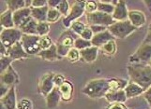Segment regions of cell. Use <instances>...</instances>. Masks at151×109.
<instances>
[{
  "label": "cell",
  "mask_w": 151,
  "mask_h": 109,
  "mask_svg": "<svg viewBox=\"0 0 151 109\" xmlns=\"http://www.w3.org/2000/svg\"><path fill=\"white\" fill-rule=\"evenodd\" d=\"M60 2L61 0H48V7L52 8H56Z\"/></svg>",
  "instance_id": "47"
},
{
  "label": "cell",
  "mask_w": 151,
  "mask_h": 109,
  "mask_svg": "<svg viewBox=\"0 0 151 109\" xmlns=\"http://www.w3.org/2000/svg\"><path fill=\"white\" fill-rule=\"evenodd\" d=\"M61 99V93L58 87H55L49 94L45 97L46 105L49 109H55L60 102Z\"/></svg>",
  "instance_id": "17"
},
{
  "label": "cell",
  "mask_w": 151,
  "mask_h": 109,
  "mask_svg": "<svg viewBox=\"0 0 151 109\" xmlns=\"http://www.w3.org/2000/svg\"><path fill=\"white\" fill-rule=\"evenodd\" d=\"M17 109H33V103L28 99H22L17 103Z\"/></svg>",
  "instance_id": "40"
},
{
  "label": "cell",
  "mask_w": 151,
  "mask_h": 109,
  "mask_svg": "<svg viewBox=\"0 0 151 109\" xmlns=\"http://www.w3.org/2000/svg\"><path fill=\"white\" fill-rule=\"evenodd\" d=\"M92 46L91 41H88V40H85L83 39L82 38H78L77 39H75L74 41V48L78 50H85L89 48V47Z\"/></svg>",
  "instance_id": "32"
},
{
  "label": "cell",
  "mask_w": 151,
  "mask_h": 109,
  "mask_svg": "<svg viewBox=\"0 0 151 109\" xmlns=\"http://www.w3.org/2000/svg\"><path fill=\"white\" fill-rule=\"evenodd\" d=\"M49 7L45 6L42 8H31V17L38 23H42L47 21V13Z\"/></svg>",
  "instance_id": "24"
},
{
  "label": "cell",
  "mask_w": 151,
  "mask_h": 109,
  "mask_svg": "<svg viewBox=\"0 0 151 109\" xmlns=\"http://www.w3.org/2000/svg\"><path fill=\"white\" fill-rule=\"evenodd\" d=\"M48 6V1L46 0H33L31 4V8H42Z\"/></svg>",
  "instance_id": "42"
},
{
  "label": "cell",
  "mask_w": 151,
  "mask_h": 109,
  "mask_svg": "<svg viewBox=\"0 0 151 109\" xmlns=\"http://www.w3.org/2000/svg\"><path fill=\"white\" fill-rule=\"evenodd\" d=\"M124 91L126 93V96L128 99H131V98L136 97L143 94L145 92V90L143 89L142 87H140L139 85H137L136 83H133L129 81L128 83V85L125 87Z\"/></svg>",
  "instance_id": "23"
},
{
  "label": "cell",
  "mask_w": 151,
  "mask_h": 109,
  "mask_svg": "<svg viewBox=\"0 0 151 109\" xmlns=\"http://www.w3.org/2000/svg\"><path fill=\"white\" fill-rule=\"evenodd\" d=\"M40 36L37 35H25L23 34L21 43L23 45L24 50L27 51L28 55H38L40 52V48L39 45Z\"/></svg>",
  "instance_id": "9"
},
{
  "label": "cell",
  "mask_w": 151,
  "mask_h": 109,
  "mask_svg": "<svg viewBox=\"0 0 151 109\" xmlns=\"http://www.w3.org/2000/svg\"><path fill=\"white\" fill-rule=\"evenodd\" d=\"M39 45H40V50H44L49 49L50 47L53 45V42H52L51 38L48 35H44V36H40V41H39Z\"/></svg>",
  "instance_id": "37"
},
{
  "label": "cell",
  "mask_w": 151,
  "mask_h": 109,
  "mask_svg": "<svg viewBox=\"0 0 151 109\" xmlns=\"http://www.w3.org/2000/svg\"><path fill=\"white\" fill-rule=\"evenodd\" d=\"M128 20L137 29L144 26L145 24V22H147V18H145V15L144 14V12H142L141 10H136V9L129 10L128 15Z\"/></svg>",
  "instance_id": "15"
},
{
  "label": "cell",
  "mask_w": 151,
  "mask_h": 109,
  "mask_svg": "<svg viewBox=\"0 0 151 109\" xmlns=\"http://www.w3.org/2000/svg\"><path fill=\"white\" fill-rule=\"evenodd\" d=\"M82 91L93 99L105 97L106 93L110 91V80L106 79H93L87 83Z\"/></svg>",
  "instance_id": "2"
},
{
  "label": "cell",
  "mask_w": 151,
  "mask_h": 109,
  "mask_svg": "<svg viewBox=\"0 0 151 109\" xmlns=\"http://www.w3.org/2000/svg\"><path fill=\"white\" fill-rule=\"evenodd\" d=\"M144 43H150L151 44V27L148 30V32L147 34V36H145V38L144 40Z\"/></svg>",
  "instance_id": "50"
},
{
  "label": "cell",
  "mask_w": 151,
  "mask_h": 109,
  "mask_svg": "<svg viewBox=\"0 0 151 109\" xmlns=\"http://www.w3.org/2000/svg\"><path fill=\"white\" fill-rule=\"evenodd\" d=\"M58 9V11L61 13V15H64L66 17L68 14H69V11H70V5H69V2L66 1V0H61L60 4L58 5V7L56 8Z\"/></svg>",
  "instance_id": "38"
},
{
  "label": "cell",
  "mask_w": 151,
  "mask_h": 109,
  "mask_svg": "<svg viewBox=\"0 0 151 109\" xmlns=\"http://www.w3.org/2000/svg\"><path fill=\"white\" fill-rule=\"evenodd\" d=\"M59 91L61 93V99L65 102H69L71 100L73 94V85L70 81L66 80L63 84L59 87Z\"/></svg>",
  "instance_id": "25"
},
{
  "label": "cell",
  "mask_w": 151,
  "mask_h": 109,
  "mask_svg": "<svg viewBox=\"0 0 151 109\" xmlns=\"http://www.w3.org/2000/svg\"><path fill=\"white\" fill-rule=\"evenodd\" d=\"M66 81L65 77L62 76V75H55L54 77V83H55V87H60L63 83Z\"/></svg>",
  "instance_id": "43"
},
{
  "label": "cell",
  "mask_w": 151,
  "mask_h": 109,
  "mask_svg": "<svg viewBox=\"0 0 151 109\" xmlns=\"http://www.w3.org/2000/svg\"><path fill=\"white\" fill-rule=\"evenodd\" d=\"M38 22L34 20L32 17H29L24 22V23L20 26V30L23 34L25 35H37V28H38Z\"/></svg>",
  "instance_id": "20"
},
{
  "label": "cell",
  "mask_w": 151,
  "mask_h": 109,
  "mask_svg": "<svg viewBox=\"0 0 151 109\" xmlns=\"http://www.w3.org/2000/svg\"><path fill=\"white\" fill-rule=\"evenodd\" d=\"M144 3L145 4V6H147L151 10V0H145Z\"/></svg>",
  "instance_id": "51"
},
{
  "label": "cell",
  "mask_w": 151,
  "mask_h": 109,
  "mask_svg": "<svg viewBox=\"0 0 151 109\" xmlns=\"http://www.w3.org/2000/svg\"><path fill=\"white\" fill-rule=\"evenodd\" d=\"M111 40H114V36L109 32L108 29L106 31L101 33H99L97 35H94L93 38L91 39V43L92 46L97 47V48L100 49L101 46H103L104 44H106L107 42Z\"/></svg>",
  "instance_id": "16"
},
{
  "label": "cell",
  "mask_w": 151,
  "mask_h": 109,
  "mask_svg": "<svg viewBox=\"0 0 151 109\" xmlns=\"http://www.w3.org/2000/svg\"><path fill=\"white\" fill-rule=\"evenodd\" d=\"M78 38H79V35H77L71 30H68L59 36V38L57 39V43L55 44L58 54L61 57L67 56L70 50L74 48V41Z\"/></svg>",
  "instance_id": "3"
},
{
  "label": "cell",
  "mask_w": 151,
  "mask_h": 109,
  "mask_svg": "<svg viewBox=\"0 0 151 109\" xmlns=\"http://www.w3.org/2000/svg\"><path fill=\"white\" fill-rule=\"evenodd\" d=\"M93 36H94V34H93L92 30L89 28V26L86 27L84 32L80 35V38H82L83 39H85V40H88V41H91V39L93 38Z\"/></svg>",
  "instance_id": "41"
},
{
  "label": "cell",
  "mask_w": 151,
  "mask_h": 109,
  "mask_svg": "<svg viewBox=\"0 0 151 109\" xmlns=\"http://www.w3.org/2000/svg\"><path fill=\"white\" fill-rule=\"evenodd\" d=\"M54 77H55V74H53V73H48V74L43 75L39 80V83H38L39 91L45 97L47 96L55 87L54 83Z\"/></svg>",
  "instance_id": "10"
},
{
  "label": "cell",
  "mask_w": 151,
  "mask_h": 109,
  "mask_svg": "<svg viewBox=\"0 0 151 109\" xmlns=\"http://www.w3.org/2000/svg\"><path fill=\"white\" fill-rule=\"evenodd\" d=\"M98 4V11L112 15L114 9V2H105V1H99Z\"/></svg>",
  "instance_id": "27"
},
{
  "label": "cell",
  "mask_w": 151,
  "mask_h": 109,
  "mask_svg": "<svg viewBox=\"0 0 151 109\" xmlns=\"http://www.w3.org/2000/svg\"><path fill=\"white\" fill-rule=\"evenodd\" d=\"M10 88L7 85H5V84H2L1 83V86H0V97H3L5 96L8 93V91H9Z\"/></svg>",
  "instance_id": "46"
},
{
  "label": "cell",
  "mask_w": 151,
  "mask_h": 109,
  "mask_svg": "<svg viewBox=\"0 0 151 109\" xmlns=\"http://www.w3.org/2000/svg\"><path fill=\"white\" fill-rule=\"evenodd\" d=\"M0 23H1L2 28L5 29L14 28L15 25L13 22V12L10 11L9 9L2 12L1 16H0Z\"/></svg>",
  "instance_id": "26"
},
{
  "label": "cell",
  "mask_w": 151,
  "mask_h": 109,
  "mask_svg": "<svg viewBox=\"0 0 151 109\" xmlns=\"http://www.w3.org/2000/svg\"><path fill=\"white\" fill-rule=\"evenodd\" d=\"M149 64V66H150V67H151V61H150V62H149V64Z\"/></svg>",
  "instance_id": "52"
},
{
  "label": "cell",
  "mask_w": 151,
  "mask_h": 109,
  "mask_svg": "<svg viewBox=\"0 0 151 109\" xmlns=\"http://www.w3.org/2000/svg\"><path fill=\"white\" fill-rule=\"evenodd\" d=\"M7 5L8 9L12 12L27 8V2L24 0H9V1H7Z\"/></svg>",
  "instance_id": "28"
},
{
  "label": "cell",
  "mask_w": 151,
  "mask_h": 109,
  "mask_svg": "<svg viewBox=\"0 0 151 109\" xmlns=\"http://www.w3.org/2000/svg\"><path fill=\"white\" fill-rule=\"evenodd\" d=\"M50 31V25L47 22H42L38 23L37 28V35L39 36H44L47 35Z\"/></svg>",
  "instance_id": "34"
},
{
  "label": "cell",
  "mask_w": 151,
  "mask_h": 109,
  "mask_svg": "<svg viewBox=\"0 0 151 109\" xmlns=\"http://www.w3.org/2000/svg\"><path fill=\"white\" fill-rule=\"evenodd\" d=\"M19 82V76L10 65L9 68L1 74V83L12 88Z\"/></svg>",
  "instance_id": "14"
},
{
  "label": "cell",
  "mask_w": 151,
  "mask_h": 109,
  "mask_svg": "<svg viewBox=\"0 0 151 109\" xmlns=\"http://www.w3.org/2000/svg\"><path fill=\"white\" fill-rule=\"evenodd\" d=\"M7 56L10 57L12 60H20V59H27L30 55L27 53L23 48V45L21 43V41L15 43L13 46L8 49Z\"/></svg>",
  "instance_id": "13"
},
{
  "label": "cell",
  "mask_w": 151,
  "mask_h": 109,
  "mask_svg": "<svg viewBox=\"0 0 151 109\" xmlns=\"http://www.w3.org/2000/svg\"><path fill=\"white\" fill-rule=\"evenodd\" d=\"M17 99L15 86L12 87L5 96L1 98V105L5 109H17Z\"/></svg>",
  "instance_id": "12"
},
{
  "label": "cell",
  "mask_w": 151,
  "mask_h": 109,
  "mask_svg": "<svg viewBox=\"0 0 151 109\" xmlns=\"http://www.w3.org/2000/svg\"><path fill=\"white\" fill-rule=\"evenodd\" d=\"M86 13H93L98 11V4L96 1H86Z\"/></svg>",
  "instance_id": "39"
},
{
  "label": "cell",
  "mask_w": 151,
  "mask_h": 109,
  "mask_svg": "<svg viewBox=\"0 0 151 109\" xmlns=\"http://www.w3.org/2000/svg\"><path fill=\"white\" fill-rule=\"evenodd\" d=\"M89 28L92 30V32L94 35H97L99 33L104 32V31L107 30V27L105 26H101V25H90Z\"/></svg>",
  "instance_id": "44"
},
{
  "label": "cell",
  "mask_w": 151,
  "mask_h": 109,
  "mask_svg": "<svg viewBox=\"0 0 151 109\" xmlns=\"http://www.w3.org/2000/svg\"><path fill=\"white\" fill-rule=\"evenodd\" d=\"M31 16V8H24L17 11L13 12V22L16 28H20V26L24 23L27 19Z\"/></svg>",
  "instance_id": "18"
},
{
  "label": "cell",
  "mask_w": 151,
  "mask_h": 109,
  "mask_svg": "<svg viewBox=\"0 0 151 109\" xmlns=\"http://www.w3.org/2000/svg\"><path fill=\"white\" fill-rule=\"evenodd\" d=\"M12 61L13 60L9 56H1V59H0V71H1V74L10 66Z\"/></svg>",
  "instance_id": "36"
},
{
  "label": "cell",
  "mask_w": 151,
  "mask_h": 109,
  "mask_svg": "<svg viewBox=\"0 0 151 109\" xmlns=\"http://www.w3.org/2000/svg\"><path fill=\"white\" fill-rule=\"evenodd\" d=\"M67 59L68 61H70V63H74V62H77L78 60L81 59L80 57V50H76L75 48H72L70 50V51L67 54Z\"/></svg>",
  "instance_id": "35"
},
{
  "label": "cell",
  "mask_w": 151,
  "mask_h": 109,
  "mask_svg": "<svg viewBox=\"0 0 151 109\" xmlns=\"http://www.w3.org/2000/svg\"><path fill=\"white\" fill-rule=\"evenodd\" d=\"M108 109H129L123 103H112Z\"/></svg>",
  "instance_id": "45"
},
{
  "label": "cell",
  "mask_w": 151,
  "mask_h": 109,
  "mask_svg": "<svg viewBox=\"0 0 151 109\" xmlns=\"http://www.w3.org/2000/svg\"><path fill=\"white\" fill-rule=\"evenodd\" d=\"M110 80V91H119L124 90L125 87L128 85V81L119 79H111Z\"/></svg>",
  "instance_id": "30"
},
{
  "label": "cell",
  "mask_w": 151,
  "mask_h": 109,
  "mask_svg": "<svg viewBox=\"0 0 151 109\" xmlns=\"http://www.w3.org/2000/svg\"><path fill=\"white\" fill-rule=\"evenodd\" d=\"M99 53V48L94 46H91L89 48L80 50V57L86 63H93L95 62Z\"/></svg>",
  "instance_id": "19"
},
{
  "label": "cell",
  "mask_w": 151,
  "mask_h": 109,
  "mask_svg": "<svg viewBox=\"0 0 151 109\" xmlns=\"http://www.w3.org/2000/svg\"><path fill=\"white\" fill-rule=\"evenodd\" d=\"M129 81L136 83L147 91L151 86V67L145 64H129L128 65Z\"/></svg>",
  "instance_id": "1"
},
{
  "label": "cell",
  "mask_w": 151,
  "mask_h": 109,
  "mask_svg": "<svg viewBox=\"0 0 151 109\" xmlns=\"http://www.w3.org/2000/svg\"><path fill=\"white\" fill-rule=\"evenodd\" d=\"M144 97L147 101H150L151 100V86L148 88L147 91H145L144 92Z\"/></svg>",
  "instance_id": "48"
},
{
  "label": "cell",
  "mask_w": 151,
  "mask_h": 109,
  "mask_svg": "<svg viewBox=\"0 0 151 109\" xmlns=\"http://www.w3.org/2000/svg\"><path fill=\"white\" fill-rule=\"evenodd\" d=\"M129 15V10L127 8L126 2L121 0V1H114V9L112 14L113 19L116 22H122V21H127Z\"/></svg>",
  "instance_id": "11"
},
{
  "label": "cell",
  "mask_w": 151,
  "mask_h": 109,
  "mask_svg": "<svg viewBox=\"0 0 151 109\" xmlns=\"http://www.w3.org/2000/svg\"><path fill=\"white\" fill-rule=\"evenodd\" d=\"M86 14V20L88 24L90 25H101V26L109 27L110 25L116 23L112 17V15H109L106 13H102L100 11H95L93 13H85Z\"/></svg>",
  "instance_id": "5"
},
{
  "label": "cell",
  "mask_w": 151,
  "mask_h": 109,
  "mask_svg": "<svg viewBox=\"0 0 151 109\" xmlns=\"http://www.w3.org/2000/svg\"><path fill=\"white\" fill-rule=\"evenodd\" d=\"M7 52L8 49L4 46V44L0 42V53H1V56H7Z\"/></svg>",
  "instance_id": "49"
},
{
  "label": "cell",
  "mask_w": 151,
  "mask_h": 109,
  "mask_svg": "<svg viewBox=\"0 0 151 109\" xmlns=\"http://www.w3.org/2000/svg\"><path fill=\"white\" fill-rule=\"evenodd\" d=\"M60 17H61V13L58 11V9L49 8L48 13H47V21H46V22H47L48 23H55L60 19Z\"/></svg>",
  "instance_id": "31"
},
{
  "label": "cell",
  "mask_w": 151,
  "mask_h": 109,
  "mask_svg": "<svg viewBox=\"0 0 151 109\" xmlns=\"http://www.w3.org/2000/svg\"><path fill=\"white\" fill-rule=\"evenodd\" d=\"M106 100L111 103H125L128 98L126 96V93H125L124 90H119V91H110L106 93L105 95Z\"/></svg>",
  "instance_id": "22"
},
{
  "label": "cell",
  "mask_w": 151,
  "mask_h": 109,
  "mask_svg": "<svg viewBox=\"0 0 151 109\" xmlns=\"http://www.w3.org/2000/svg\"><path fill=\"white\" fill-rule=\"evenodd\" d=\"M108 31L110 32L114 38H126L127 36L131 35L134 31H136L137 28H135L133 25L129 23V21H122V22H116L114 24L110 25L108 28Z\"/></svg>",
  "instance_id": "4"
},
{
  "label": "cell",
  "mask_w": 151,
  "mask_h": 109,
  "mask_svg": "<svg viewBox=\"0 0 151 109\" xmlns=\"http://www.w3.org/2000/svg\"><path fill=\"white\" fill-rule=\"evenodd\" d=\"M99 50H101L104 54H107V55H114V54H116V50H117L116 40L109 41V42H107L106 44H104L103 46H101Z\"/></svg>",
  "instance_id": "29"
},
{
  "label": "cell",
  "mask_w": 151,
  "mask_h": 109,
  "mask_svg": "<svg viewBox=\"0 0 151 109\" xmlns=\"http://www.w3.org/2000/svg\"><path fill=\"white\" fill-rule=\"evenodd\" d=\"M23 33L19 28H9V29H5L2 28L1 30V35H0V41L1 43L4 44V46L7 49L10 48L13 46L15 43L19 42L22 39Z\"/></svg>",
  "instance_id": "7"
},
{
  "label": "cell",
  "mask_w": 151,
  "mask_h": 109,
  "mask_svg": "<svg viewBox=\"0 0 151 109\" xmlns=\"http://www.w3.org/2000/svg\"><path fill=\"white\" fill-rule=\"evenodd\" d=\"M85 8H86V1H76L74 4L72 5L71 8H70L69 14L63 19L62 23H63L64 26L67 28H70L71 23L77 21L80 17H82L85 11Z\"/></svg>",
  "instance_id": "8"
},
{
  "label": "cell",
  "mask_w": 151,
  "mask_h": 109,
  "mask_svg": "<svg viewBox=\"0 0 151 109\" xmlns=\"http://www.w3.org/2000/svg\"><path fill=\"white\" fill-rule=\"evenodd\" d=\"M38 56H40L41 59L46 60V61H51V62L62 59V57L58 54V52H57L56 45H55V44L52 45L47 50H41L38 54Z\"/></svg>",
  "instance_id": "21"
},
{
  "label": "cell",
  "mask_w": 151,
  "mask_h": 109,
  "mask_svg": "<svg viewBox=\"0 0 151 109\" xmlns=\"http://www.w3.org/2000/svg\"><path fill=\"white\" fill-rule=\"evenodd\" d=\"M86 27L87 26H86V24H84V23H81V22H78V21H75V22H73V23H71V25H70V30L73 33H75L77 35L80 36V35L83 32H84L85 29Z\"/></svg>",
  "instance_id": "33"
},
{
  "label": "cell",
  "mask_w": 151,
  "mask_h": 109,
  "mask_svg": "<svg viewBox=\"0 0 151 109\" xmlns=\"http://www.w3.org/2000/svg\"><path fill=\"white\" fill-rule=\"evenodd\" d=\"M151 61V44L143 43L138 50L129 57V64H148Z\"/></svg>",
  "instance_id": "6"
}]
</instances>
